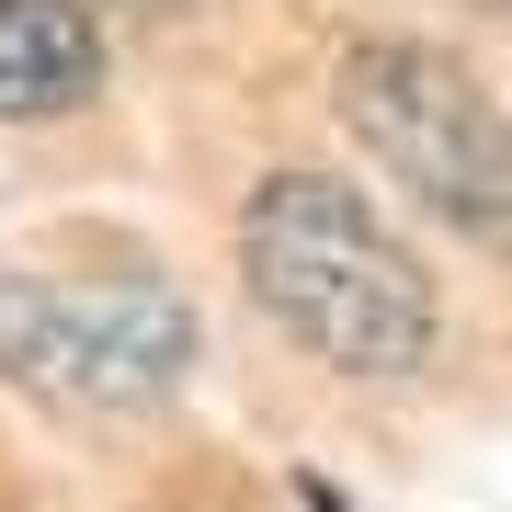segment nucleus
Instances as JSON below:
<instances>
[{
	"instance_id": "obj_1",
	"label": "nucleus",
	"mask_w": 512,
	"mask_h": 512,
	"mask_svg": "<svg viewBox=\"0 0 512 512\" xmlns=\"http://www.w3.org/2000/svg\"><path fill=\"white\" fill-rule=\"evenodd\" d=\"M239 274H251L262 319L285 342H308L319 365H342L365 387H399L433 365V274H421V251L330 171H274L251 194Z\"/></svg>"
},
{
	"instance_id": "obj_2",
	"label": "nucleus",
	"mask_w": 512,
	"mask_h": 512,
	"mask_svg": "<svg viewBox=\"0 0 512 512\" xmlns=\"http://www.w3.org/2000/svg\"><path fill=\"white\" fill-rule=\"evenodd\" d=\"M342 126L365 137V160L433 228L478 239V251H512V126L456 57L365 35L342 57Z\"/></svg>"
},
{
	"instance_id": "obj_3",
	"label": "nucleus",
	"mask_w": 512,
	"mask_h": 512,
	"mask_svg": "<svg viewBox=\"0 0 512 512\" xmlns=\"http://www.w3.org/2000/svg\"><path fill=\"white\" fill-rule=\"evenodd\" d=\"M194 365V308L160 274L69 285L35 262H0V376L57 410H160Z\"/></svg>"
},
{
	"instance_id": "obj_4",
	"label": "nucleus",
	"mask_w": 512,
	"mask_h": 512,
	"mask_svg": "<svg viewBox=\"0 0 512 512\" xmlns=\"http://www.w3.org/2000/svg\"><path fill=\"white\" fill-rule=\"evenodd\" d=\"M92 92H103V23L80 0H0V114L46 126Z\"/></svg>"
},
{
	"instance_id": "obj_5",
	"label": "nucleus",
	"mask_w": 512,
	"mask_h": 512,
	"mask_svg": "<svg viewBox=\"0 0 512 512\" xmlns=\"http://www.w3.org/2000/svg\"><path fill=\"white\" fill-rule=\"evenodd\" d=\"M478 12H512V0H478Z\"/></svg>"
}]
</instances>
